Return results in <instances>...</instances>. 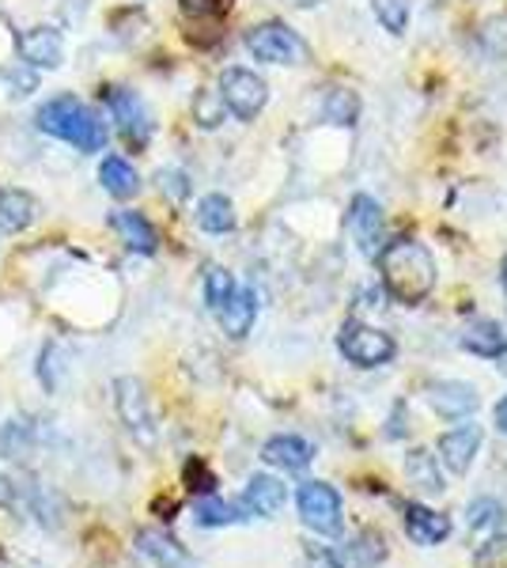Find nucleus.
I'll return each mask as SVG.
<instances>
[{
  "instance_id": "obj_1",
  "label": "nucleus",
  "mask_w": 507,
  "mask_h": 568,
  "mask_svg": "<svg viewBox=\"0 0 507 568\" xmlns=\"http://www.w3.org/2000/svg\"><path fill=\"white\" fill-rule=\"evenodd\" d=\"M383 284L398 304L417 307L436 292V258L417 240H391L379 251Z\"/></svg>"
},
{
  "instance_id": "obj_2",
  "label": "nucleus",
  "mask_w": 507,
  "mask_h": 568,
  "mask_svg": "<svg viewBox=\"0 0 507 568\" xmlns=\"http://www.w3.org/2000/svg\"><path fill=\"white\" fill-rule=\"evenodd\" d=\"M39 130L45 136H58V141L72 144L77 152H103L107 149V122L91 110L84 99L77 95H58L50 103L39 106L34 114Z\"/></svg>"
},
{
  "instance_id": "obj_3",
  "label": "nucleus",
  "mask_w": 507,
  "mask_h": 568,
  "mask_svg": "<svg viewBox=\"0 0 507 568\" xmlns=\"http://www.w3.org/2000/svg\"><path fill=\"white\" fill-rule=\"evenodd\" d=\"M246 50L254 53V61H265V65H307L311 61V45L288 23H257L246 34Z\"/></svg>"
},
{
  "instance_id": "obj_4",
  "label": "nucleus",
  "mask_w": 507,
  "mask_h": 568,
  "mask_svg": "<svg viewBox=\"0 0 507 568\" xmlns=\"http://www.w3.org/2000/svg\"><path fill=\"white\" fill-rule=\"evenodd\" d=\"M337 349L345 353V361H353L356 368H383L398 356V345H394L391 334L364 323H345L337 334Z\"/></svg>"
},
{
  "instance_id": "obj_5",
  "label": "nucleus",
  "mask_w": 507,
  "mask_h": 568,
  "mask_svg": "<svg viewBox=\"0 0 507 568\" xmlns=\"http://www.w3.org/2000/svg\"><path fill=\"white\" fill-rule=\"evenodd\" d=\"M220 103H224L239 122H254L270 103V84L254 69H224L220 77Z\"/></svg>"
},
{
  "instance_id": "obj_6",
  "label": "nucleus",
  "mask_w": 507,
  "mask_h": 568,
  "mask_svg": "<svg viewBox=\"0 0 507 568\" xmlns=\"http://www.w3.org/2000/svg\"><path fill=\"white\" fill-rule=\"evenodd\" d=\"M107 110H110V118H114L118 133H122V141L129 144V149L141 152L144 144L152 141V114L133 88H107Z\"/></svg>"
},
{
  "instance_id": "obj_7",
  "label": "nucleus",
  "mask_w": 507,
  "mask_h": 568,
  "mask_svg": "<svg viewBox=\"0 0 507 568\" xmlns=\"http://www.w3.org/2000/svg\"><path fill=\"white\" fill-rule=\"evenodd\" d=\"M296 504H300V519L311 530H318V535H334V530L341 527V511H345V504H341V493L334 489V485H326V481L300 485Z\"/></svg>"
},
{
  "instance_id": "obj_8",
  "label": "nucleus",
  "mask_w": 507,
  "mask_h": 568,
  "mask_svg": "<svg viewBox=\"0 0 507 568\" xmlns=\"http://www.w3.org/2000/svg\"><path fill=\"white\" fill-rule=\"evenodd\" d=\"M118 390V414H122V425L141 439L144 447L155 439V425H152V406H149V394H144L141 379H118L114 383Z\"/></svg>"
},
{
  "instance_id": "obj_9",
  "label": "nucleus",
  "mask_w": 507,
  "mask_h": 568,
  "mask_svg": "<svg viewBox=\"0 0 507 568\" xmlns=\"http://www.w3.org/2000/svg\"><path fill=\"white\" fill-rule=\"evenodd\" d=\"M348 227H353L359 251H364L367 258H379V251L386 246V227H383L379 201L367 197V194H356L353 209H348Z\"/></svg>"
},
{
  "instance_id": "obj_10",
  "label": "nucleus",
  "mask_w": 507,
  "mask_h": 568,
  "mask_svg": "<svg viewBox=\"0 0 507 568\" xmlns=\"http://www.w3.org/2000/svg\"><path fill=\"white\" fill-rule=\"evenodd\" d=\"M428 406L436 409L439 417H450V420H463L474 414L477 406H481V398H477V387L474 383H463V379H439L428 387Z\"/></svg>"
},
{
  "instance_id": "obj_11",
  "label": "nucleus",
  "mask_w": 507,
  "mask_h": 568,
  "mask_svg": "<svg viewBox=\"0 0 507 568\" xmlns=\"http://www.w3.org/2000/svg\"><path fill=\"white\" fill-rule=\"evenodd\" d=\"M20 58L27 69H58L64 61V39L58 27H31L20 31Z\"/></svg>"
},
{
  "instance_id": "obj_12",
  "label": "nucleus",
  "mask_w": 507,
  "mask_h": 568,
  "mask_svg": "<svg viewBox=\"0 0 507 568\" xmlns=\"http://www.w3.org/2000/svg\"><path fill=\"white\" fill-rule=\"evenodd\" d=\"M477 452H481V428L477 425H458L447 436H439V459L450 474H466Z\"/></svg>"
},
{
  "instance_id": "obj_13",
  "label": "nucleus",
  "mask_w": 507,
  "mask_h": 568,
  "mask_svg": "<svg viewBox=\"0 0 507 568\" xmlns=\"http://www.w3.org/2000/svg\"><path fill=\"white\" fill-rule=\"evenodd\" d=\"M326 561L334 568H375L379 561H386V542L383 535H356L353 542H341L326 554Z\"/></svg>"
},
{
  "instance_id": "obj_14",
  "label": "nucleus",
  "mask_w": 507,
  "mask_h": 568,
  "mask_svg": "<svg viewBox=\"0 0 507 568\" xmlns=\"http://www.w3.org/2000/svg\"><path fill=\"white\" fill-rule=\"evenodd\" d=\"M402 524H405V535H409L417 546H439L450 535V519L432 508H424V504H405Z\"/></svg>"
},
{
  "instance_id": "obj_15",
  "label": "nucleus",
  "mask_w": 507,
  "mask_h": 568,
  "mask_svg": "<svg viewBox=\"0 0 507 568\" xmlns=\"http://www.w3.org/2000/svg\"><path fill=\"white\" fill-rule=\"evenodd\" d=\"M262 459L276 466V470L300 474V470H307L311 459H315V447H311L303 436H273V439H265Z\"/></svg>"
},
{
  "instance_id": "obj_16",
  "label": "nucleus",
  "mask_w": 507,
  "mask_h": 568,
  "mask_svg": "<svg viewBox=\"0 0 507 568\" xmlns=\"http://www.w3.org/2000/svg\"><path fill=\"white\" fill-rule=\"evenodd\" d=\"M284 500H288V489H284V481L270 478V474H254V478L246 481V493H243V508L251 511V516L273 519L276 511L284 508Z\"/></svg>"
},
{
  "instance_id": "obj_17",
  "label": "nucleus",
  "mask_w": 507,
  "mask_h": 568,
  "mask_svg": "<svg viewBox=\"0 0 507 568\" xmlns=\"http://www.w3.org/2000/svg\"><path fill=\"white\" fill-rule=\"evenodd\" d=\"M220 326H224L227 337H246L254 329V318H257V292L254 288H235L232 300L216 311Z\"/></svg>"
},
{
  "instance_id": "obj_18",
  "label": "nucleus",
  "mask_w": 507,
  "mask_h": 568,
  "mask_svg": "<svg viewBox=\"0 0 507 568\" xmlns=\"http://www.w3.org/2000/svg\"><path fill=\"white\" fill-rule=\"evenodd\" d=\"M110 224L122 232V243L129 246L133 254H155V246H160V235H155L152 220L144 213H133V209H122V213L110 216Z\"/></svg>"
},
{
  "instance_id": "obj_19",
  "label": "nucleus",
  "mask_w": 507,
  "mask_h": 568,
  "mask_svg": "<svg viewBox=\"0 0 507 568\" xmlns=\"http://www.w3.org/2000/svg\"><path fill=\"white\" fill-rule=\"evenodd\" d=\"M34 216H39V201L27 190H0V232H23L34 224Z\"/></svg>"
},
{
  "instance_id": "obj_20",
  "label": "nucleus",
  "mask_w": 507,
  "mask_h": 568,
  "mask_svg": "<svg viewBox=\"0 0 507 568\" xmlns=\"http://www.w3.org/2000/svg\"><path fill=\"white\" fill-rule=\"evenodd\" d=\"M99 182H103L107 194L118 201L141 194V175H136V168L129 160H122V155H107L103 168H99Z\"/></svg>"
},
{
  "instance_id": "obj_21",
  "label": "nucleus",
  "mask_w": 507,
  "mask_h": 568,
  "mask_svg": "<svg viewBox=\"0 0 507 568\" xmlns=\"http://www.w3.org/2000/svg\"><path fill=\"white\" fill-rule=\"evenodd\" d=\"M458 345H463L466 353H474V356L496 361V356H504V349H507V337H504V329L496 326V323H485V318H481V323H474V326L463 329Z\"/></svg>"
},
{
  "instance_id": "obj_22",
  "label": "nucleus",
  "mask_w": 507,
  "mask_h": 568,
  "mask_svg": "<svg viewBox=\"0 0 507 568\" xmlns=\"http://www.w3.org/2000/svg\"><path fill=\"white\" fill-rule=\"evenodd\" d=\"M197 227L209 235H224L235 227V205L224 194H205L197 201Z\"/></svg>"
},
{
  "instance_id": "obj_23",
  "label": "nucleus",
  "mask_w": 507,
  "mask_h": 568,
  "mask_svg": "<svg viewBox=\"0 0 507 568\" xmlns=\"http://www.w3.org/2000/svg\"><path fill=\"white\" fill-rule=\"evenodd\" d=\"M141 554L149 557L152 565H160V568H190L182 546L171 542L168 535H155V530H144V535H141Z\"/></svg>"
},
{
  "instance_id": "obj_24",
  "label": "nucleus",
  "mask_w": 507,
  "mask_h": 568,
  "mask_svg": "<svg viewBox=\"0 0 507 568\" xmlns=\"http://www.w3.org/2000/svg\"><path fill=\"white\" fill-rule=\"evenodd\" d=\"M243 504H227L220 497H205L193 508V519H197L201 527H232V524H243Z\"/></svg>"
},
{
  "instance_id": "obj_25",
  "label": "nucleus",
  "mask_w": 507,
  "mask_h": 568,
  "mask_svg": "<svg viewBox=\"0 0 507 568\" xmlns=\"http://www.w3.org/2000/svg\"><path fill=\"white\" fill-rule=\"evenodd\" d=\"M466 527L474 530V535L496 538V530L504 527V504L493 500V497L474 500V504H469V511H466Z\"/></svg>"
},
{
  "instance_id": "obj_26",
  "label": "nucleus",
  "mask_w": 507,
  "mask_h": 568,
  "mask_svg": "<svg viewBox=\"0 0 507 568\" xmlns=\"http://www.w3.org/2000/svg\"><path fill=\"white\" fill-rule=\"evenodd\" d=\"M405 474H409V478L417 481L420 489H428V493L444 489V478H439V470H436V455H428V452H409V455H405Z\"/></svg>"
},
{
  "instance_id": "obj_27",
  "label": "nucleus",
  "mask_w": 507,
  "mask_h": 568,
  "mask_svg": "<svg viewBox=\"0 0 507 568\" xmlns=\"http://www.w3.org/2000/svg\"><path fill=\"white\" fill-rule=\"evenodd\" d=\"M239 288L235 284V277L232 273L224 270V265H209L205 270V304H209V311H220L232 300V292Z\"/></svg>"
},
{
  "instance_id": "obj_28",
  "label": "nucleus",
  "mask_w": 507,
  "mask_h": 568,
  "mask_svg": "<svg viewBox=\"0 0 507 568\" xmlns=\"http://www.w3.org/2000/svg\"><path fill=\"white\" fill-rule=\"evenodd\" d=\"M372 8L391 34H402L405 23H409V0H372Z\"/></svg>"
},
{
  "instance_id": "obj_29",
  "label": "nucleus",
  "mask_w": 507,
  "mask_h": 568,
  "mask_svg": "<svg viewBox=\"0 0 507 568\" xmlns=\"http://www.w3.org/2000/svg\"><path fill=\"white\" fill-rule=\"evenodd\" d=\"M356 114H359V103H356L353 91H334V95H329V103H326V118H329V122L353 125Z\"/></svg>"
},
{
  "instance_id": "obj_30",
  "label": "nucleus",
  "mask_w": 507,
  "mask_h": 568,
  "mask_svg": "<svg viewBox=\"0 0 507 568\" xmlns=\"http://www.w3.org/2000/svg\"><path fill=\"white\" fill-rule=\"evenodd\" d=\"M193 110H197V122L205 125V130H212V125H220V110H224V103H220V95L212 99V91H201Z\"/></svg>"
},
{
  "instance_id": "obj_31",
  "label": "nucleus",
  "mask_w": 507,
  "mask_h": 568,
  "mask_svg": "<svg viewBox=\"0 0 507 568\" xmlns=\"http://www.w3.org/2000/svg\"><path fill=\"white\" fill-rule=\"evenodd\" d=\"M186 481H190V489H197V493H212L216 489V478L205 470V463L201 459H190L186 463Z\"/></svg>"
},
{
  "instance_id": "obj_32",
  "label": "nucleus",
  "mask_w": 507,
  "mask_h": 568,
  "mask_svg": "<svg viewBox=\"0 0 507 568\" xmlns=\"http://www.w3.org/2000/svg\"><path fill=\"white\" fill-rule=\"evenodd\" d=\"M160 186L168 190L174 201H186V194H190V182H186V175H179V171H160Z\"/></svg>"
},
{
  "instance_id": "obj_33",
  "label": "nucleus",
  "mask_w": 507,
  "mask_h": 568,
  "mask_svg": "<svg viewBox=\"0 0 507 568\" xmlns=\"http://www.w3.org/2000/svg\"><path fill=\"white\" fill-rule=\"evenodd\" d=\"M179 4L190 16H220L227 8V0H179Z\"/></svg>"
},
{
  "instance_id": "obj_34",
  "label": "nucleus",
  "mask_w": 507,
  "mask_h": 568,
  "mask_svg": "<svg viewBox=\"0 0 507 568\" xmlns=\"http://www.w3.org/2000/svg\"><path fill=\"white\" fill-rule=\"evenodd\" d=\"M0 508L23 511V504H20V485H16L12 478H4V474H0Z\"/></svg>"
},
{
  "instance_id": "obj_35",
  "label": "nucleus",
  "mask_w": 507,
  "mask_h": 568,
  "mask_svg": "<svg viewBox=\"0 0 507 568\" xmlns=\"http://www.w3.org/2000/svg\"><path fill=\"white\" fill-rule=\"evenodd\" d=\"M493 420H496V428H500V433L507 436V394L500 402H496V409H493Z\"/></svg>"
},
{
  "instance_id": "obj_36",
  "label": "nucleus",
  "mask_w": 507,
  "mask_h": 568,
  "mask_svg": "<svg viewBox=\"0 0 507 568\" xmlns=\"http://www.w3.org/2000/svg\"><path fill=\"white\" fill-rule=\"evenodd\" d=\"M500 281H504V292H507V254H504V265H500Z\"/></svg>"
}]
</instances>
